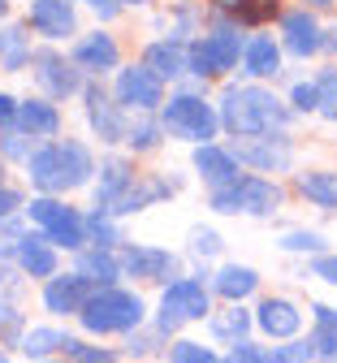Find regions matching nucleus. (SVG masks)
Instances as JSON below:
<instances>
[{
	"label": "nucleus",
	"mask_w": 337,
	"mask_h": 363,
	"mask_svg": "<svg viewBox=\"0 0 337 363\" xmlns=\"http://www.w3.org/2000/svg\"><path fill=\"white\" fill-rule=\"evenodd\" d=\"M195 173L208 182V191H212V186H225V182L238 177V160H233V152L221 147V143H199V147H195Z\"/></svg>",
	"instance_id": "obj_22"
},
{
	"label": "nucleus",
	"mask_w": 337,
	"mask_h": 363,
	"mask_svg": "<svg viewBox=\"0 0 337 363\" xmlns=\"http://www.w3.org/2000/svg\"><path fill=\"white\" fill-rule=\"evenodd\" d=\"M160 113H126V143L134 152H156L160 147Z\"/></svg>",
	"instance_id": "obj_30"
},
{
	"label": "nucleus",
	"mask_w": 337,
	"mask_h": 363,
	"mask_svg": "<svg viewBox=\"0 0 337 363\" xmlns=\"http://www.w3.org/2000/svg\"><path fill=\"white\" fill-rule=\"evenodd\" d=\"M212 290H216L221 298H229V303H243L247 294L260 290V272H255L251 264H225L216 277H212Z\"/></svg>",
	"instance_id": "obj_27"
},
{
	"label": "nucleus",
	"mask_w": 337,
	"mask_h": 363,
	"mask_svg": "<svg viewBox=\"0 0 337 363\" xmlns=\"http://www.w3.org/2000/svg\"><path fill=\"white\" fill-rule=\"evenodd\" d=\"M165 195H173V186L165 177H152V173H138L134 182H130V191L109 208V216H130V212H143V208H152V203H160Z\"/></svg>",
	"instance_id": "obj_20"
},
{
	"label": "nucleus",
	"mask_w": 337,
	"mask_h": 363,
	"mask_svg": "<svg viewBox=\"0 0 337 363\" xmlns=\"http://www.w3.org/2000/svg\"><path fill=\"white\" fill-rule=\"evenodd\" d=\"M281 186L268 177H243L238 173L225 186H212L208 191V208L221 212V216H272L281 208Z\"/></svg>",
	"instance_id": "obj_3"
},
{
	"label": "nucleus",
	"mask_w": 337,
	"mask_h": 363,
	"mask_svg": "<svg viewBox=\"0 0 337 363\" xmlns=\"http://www.w3.org/2000/svg\"><path fill=\"white\" fill-rule=\"evenodd\" d=\"M31 65H35V82L43 86L48 100H70L82 91V69L74 61H65L61 52H53V48L31 52Z\"/></svg>",
	"instance_id": "obj_9"
},
{
	"label": "nucleus",
	"mask_w": 337,
	"mask_h": 363,
	"mask_svg": "<svg viewBox=\"0 0 337 363\" xmlns=\"http://www.w3.org/2000/svg\"><path fill=\"white\" fill-rule=\"evenodd\" d=\"M294 186L320 212H337V169H307V173L294 177Z\"/></svg>",
	"instance_id": "obj_24"
},
{
	"label": "nucleus",
	"mask_w": 337,
	"mask_h": 363,
	"mask_svg": "<svg viewBox=\"0 0 337 363\" xmlns=\"http://www.w3.org/2000/svg\"><path fill=\"white\" fill-rule=\"evenodd\" d=\"M18 130H26L31 139H57L61 134V113L53 100H22L18 104Z\"/></svg>",
	"instance_id": "obj_23"
},
{
	"label": "nucleus",
	"mask_w": 337,
	"mask_h": 363,
	"mask_svg": "<svg viewBox=\"0 0 337 363\" xmlns=\"http://www.w3.org/2000/svg\"><path fill=\"white\" fill-rule=\"evenodd\" d=\"M57 152H61L65 186H70V191H74V186H87L91 173H95V156H91V147H87L82 139H61V143H57Z\"/></svg>",
	"instance_id": "obj_28"
},
{
	"label": "nucleus",
	"mask_w": 337,
	"mask_h": 363,
	"mask_svg": "<svg viewBox=\"0 0 337 363\" xmlns=\"http://www.w3.org/2000/svg\"><path fill=\"white\" fill-rule=\"evenodd\" d=\"M117 5H152V0H117Z\"/></svg>",
	"instance_id": "obj_55"
},
{
	"label": "nucleus",
	"mask_w": 337,
	"mask_h": 363,
	"mask_svg": "<svg viewBox=\"0 0 337 363\" xmlns=\"http://www.w3.org/2000/svg\"><path fill=\"white\" fill-rule=\"evenodd\" d=\"M268 363H316V346L311 337H290L285 346L268 350Z\"/></svg>",
	"instance_id": "obj_35"
},
{
	"label": "nucleus",
	"mask_w": 337,
	"mask_h": 363,
	"mask_svg": "<svg viewBox=\"0 0 337 363\" xmlns=\"http://www.w3.org/2000/svg\"><path fill=\"white\" fill-rule=\"evenodd\" d=\"M22 234H26V230H22V220H18V216H5V220H0V251H9V255H13V247L22 242Z\"/></svg>",
	"instance_id": "obj_46"
},
{
	"label": "nucleus",
	"mask_w": 337,
	"mask_h": 363,
	"mask_svg": "<svg viewBox=\"0 0 337 363\" xmlns=\"http://www.w3.org/2000/svg\"><path fill=\"white\" fill-rule=\"evenodd\" d=\"M143 65H148L160 82L169 78H182V74H190V57H186V43L182 39H160V43H152L148 52H143Z\"/></svg>",
	"instance_id": "obj_21"
},
{
	"label": "nucleus",
	"mask_w": 337,
	"mask_h": 363,
	"mask_svg": "<svg viewBox=\"0 0 337 363\" xmlns=\"http://www.w3.org/2000/svg\"><path fill=\"white\" fill-rule=\"evenodd\" d=\"M160 125L169 139H182V143H212L216 130H221V117L216 108L195 96V91H177V96H169V104H160Z\"/></svg>",
	"instance_id": "obj_4"
},
{
	"label": "nucleus",
	"mask_w": 337,
	"mask_h": 363,
	"mask_svg": "<svg viewBox=\"0 0 337 363\" xmlns=\"http://www.w3.org/2000/svg\"><path fill=\"white\" fill-rule=\"evenodd\" d=\"M82 74L91 78H104L121 65V48H117V39L104 35V30H91V35H78L74 39V57H70Z\"/></svg>",
	"instance_id": "obj_12"
},
{
	"label": "nucleus",
	"mask_w": 337,
	"mask_h": 363,
	"mask_svg": "<svg viewBox=\"0 0 337 363\" xmlns=\"http://www.w3.org/2000/svg\"><path fill=\"white\" fill-rule=\"evenodd\" d=\"M333 363H337V359H333Z\"/></svg>",
	"instance_id": "obj_60"
},
{
	"label": "nucleus",
	"mask_w": 337,
	"mask_h": 363,
	"mask_svg": "<svg viewBox=\"0 0 337 363\" xmlns=\"http://www.w3.org/2000/svg\"><path fill=\"white\" fill-rule=\"evenodd\" d=\"M13 259L26 277H39V281L57 277V247L48 242V234H22V242L13 247Z\"/></svg>",
	"instance_id": "obj_18"
},
{
	"label": "nucleus",
	"mask_w": 337,
	"mask_h": 363,
	"mask_svg": "<svg viewBox=\"0 0 337 363\" xmlns=\"http://www.w3.org/2000/svg\"><path fill=\"white\" fill-rule=\"evenodd\" d=\"M18 272H22V268L0 264V298H9V303H13V298L22 294V277H18Z\"/></svg>",
	"instance_id": "obj_47"
},
{
	"label": "nucleus",
	"mask_w": 337,
	"mask_h": 363,
	"mask_svg": "<svg viewBox=\"0 0 337 363\" xmlns=\"http://www.w3.org/2000/svg\"><path fill=\"white\" fill-rule=\"evenodd\" d=\"M311 277H324L328 286H337V255H316L311 259Z\"/></svg>",
	"instance_id": "obj_50"
},
{
	"label": "nucleus",
	"mask_w": 337,
	"mask_h": 363,
	"mask_svg": "<svg viewBox=\"0 0 337 363\" xmlns=\"http://www.w3.org/2000/svg\"><path fill=\"white\" fill-rule=\"evenodd\" d=\"M0 156H5V160H26L31 156V134L18 130V121L0 125Z\"/></svg>",
	"instance_id": "obj_38"
},
{
	"label": "nucleus",
	"mask_w": 337,
	"mask_h": 363,
	"mask_svg": "<svg viewBox=\"0 0 337 363\" xmlns=\"http://www.w3.org/2000/svg\"><path fill=\"white\" fill-rule=\"evenodd\" d=\"M117 264H121V277H134V281H169L177 272V255L148 242H126Z\"/></svg>",
	"instance_id": "obj_10"
},
{
	"label": "nucleus",
	"mask_w": 337,
	"mask_h": 363,
	"mask_svg": "<svg viewBox=\"0 0 337 363\" xmlns=\"http://www.w3.org/2000/svg\"><path fill=\"white\" fill-rule=\"evenodd\" d=\"M316 91H320V117H328V121H337V69L328 65V69H320V78H316Z\"/></svg>",
	"instance_id": "obj_39"
},
{
	"label": "nucleus",
	"mask_w": 337,
	"mask_h": 363,
	"mask_svg": "<svg viewBox=\"0 0 337 363\" xmlns=\"http://www.w3.org/2000/svg\"><path fill=\"white\" fill-rule=\"evenodd\" d=\"M113 96L126 113H156L165 104V82L148 65H126V69H117Z\"/></svg>",
	"instance_id": "obj_8"
},
{
	"label": "nucleus",
	"mask_w": 337,
	"mask_h": 363,
	"mask_svg": "<svg viewBox=\"0 0 337 363\" xmlns=\"http://www.w3.org/2000/svg\"><path fill=\"white\" fill-rule=\"evenodd\" d=\"M74 363H117V350H104V346H87L82 337H70L65 333V346H61Z\"/></svg>",
	"instance_id": "obj_37"
},
{
	"label": "nucleus",
	"mask_w": 337,
	"mask_h": 363,
	"mask_svg": "<svg viewBox=\"0 0 337 363\" xmlns=\"http://www.w3.org/2000/svg\"><path fill=\"white\" fill-rule=\"evenodd\" d=\"M0 363H9V354H5V350H0Z\"/></svg>",
	"instance_id": "obj_58"
},
{
	"label": "nucleus",
	"mask_w": 337,
	"mask_h": 363,
	"mask_svg": "<svg viewBox=\"0 0 337 363\" xmlns=\"http://www.w3.org/2000/svg\"><path fill=\"white\" fill-rule=\"evenodd\" d=\"M255 325H260V333H268V337H277V342H290V337H299V329H303V311H299L290 298H264V303L255 307Z\"/></svg>",
	"instance_id": "obj_15"
},
{
	"label": "nucleus",
	"mask_w": 337,
	"mask_h": 363,
	"mask_svg": "<svg viewBox=\"0 0 337 363\" xmlns=\"http://www.w3.org/2000/svg\"><path fill=\"white\" fill-rule=\"evenodd\" d=\"M243 69L251 78H277L281 74V48L272 43V35H251L243 43Z\"/></svg>",
	"instance_id": "obj_25"
},
{
	"label": "nucleus",
	"mask_w": 337,
	"mask_h": 363,
	"mask_svg": "<svg viewBox=\"0 0 337 363\" xmlns=\"http://www.w3.org/2000/svg\"><path fill=\"white\" fill-rule=\"evenodd\" d=\"M26 177H31V186L39 195H65V173H61V152L57 143H48V147H35L26 156Z\"/></svg>",
	"instance_id": "obj_16"
},
{
	"label": "nucleus",
	"mask_w": 337,
	"mask_h": 363,
	"mask_svg": "<svg viewBox=\"0 0 337 363\" xmlns=\"http://www.w3.org/2000/svg\"><path fill=\"white\" fill-rule=\"evenodd\" d=\"M26 203H22V191H13V186H5V182H0V220L5 216H18Z\"/></svg>",
	"instance_id": "obj_49"
},
{
	"label": "nucleus",
	"mask_w": 337,
	"mask_h": 363,
	"mask_svg": "<svg viewBox=\"0 0 337 363\" xmlns=\"http://www.w3.org/2000/svg\"><path fill=\"white\" fill-rule=\"evenodd\" d=\"M82 96H87V121H91V130H95V139L109 143V147L126 143V108H121L117 100L104 96L100 82L82 86Z\"/></svg>",
	"instance_id": "obj_11"
},
{
	"label": "nucleus",
	"mask_w": 337,
	"mask_h": 363,
	"mask_svg": "<svg viewBox=\"0 0 337 363\" xmlns=\"http://www.w3.org/2000/svg\"><path fill=\"white\" fill-rule=\"evenodd\" d=\"M61 346H65V333L61 329H26L22 342H18V350L26 359H48V354L61 350Z\"/></svg>",
	"instance_id": "obj_34"
},
{
	"label": "nucleus",
	"mask_w": 337,
	"mask_h": 363,
	"mask_svg": "<svg viewBox=\"0 0 337 363\" xmlns=\"http://www.w3.org/2000/svg\"><path fill=\"white\" fill-rule=\"evenodd\" d=\"M221 363H268V350L255 346V342H233L229 354H225Z\"/></svg>",
	"instance_id": "obj_44"
},
{
	"label": "nucleus",
	"mask_w": 337,
	"mask_h": 363,
	"mask_svg": "<svg viewBox=\"0 0 337 363\" xmlns=\"http://www.w3.org/2000/svg\"><path fill=\"white\" fill-rule=\"evenodd\" d=\"M281 35H285V48L294 57H316L324 48V35H320V22L307 13V9H294L281 18Z\"/></svg>",
	"instance_id": "obj_19"
},
{
	"label": "nucleus",
	"mask_w": 337,
	"mask_h": 363,
	"mask_svg": "<svg viewBox=\"0 0 337 363\" xmlns=\"http://www.w3.org/2000/svg\"><path fill=\"white\" fill-rule=\"evenodd\" d=\"M31 26H35V35L53 39V43L78 35V18H74L70 0H31Z\"/></svg>",
	"instance_id": "obj_14"
},
{
	"label": "nucleus",
	"mask_w": 337,
	"mask_h": 363,
	"mask_svg": "<svg viewBox=\"0 0 337 363\" xmlns=\"http://www.w3.org/2000/svg\"><path fill=\"white\" fill-rule=\"evenodd\" d=\"M35 363H48V359H35Z\"/></svg>",
	"instance_id": "obj_59"
},
{
	"label": "nucleus",
	"mask_w": 337,
	"mask_h": 363,
	"mask_svg": "<svg viewBox=\"0 0 337 363\" xmlns=\"http://www.w3.org/2000/svg\"><path fill=\"white\" fill-rule=\"evenodd\" d=\"M216 117H221V125L233 134V139H251V134L285 130V125L294 121V108H285L272 91L247 82V86H225Z\"/></svg>",
	"instance_id": "obj_1"
},
{
	"label": "nucleus",
	"mask_w": 337,
	"mask_h": 363,
	"mask_svg": "<svg viewBox=\"0 0 337 363\" xmlns=\"http://www.w3.org/2000/svg\"><path fill=\"white\" fill-rule=\"evenodd\" d=\"M281 251H307V255H324V238L320 234H311V230H290V234H285L281 242H277Z\"/></svg>",
	"instance_id": "obj_41"
},
{
	"label": "nucleus",
	"mask_w": 337,
	"mask_h": 363,
	"mask_svg": "<svg viewBox=\"0 0 337 363\" xmlns=\"http://www.w3.org/2000/svg\"><path fill=\"white\" fill-rule=\"evenodd\" d=\"M290 104H294V113H316V108H320L316 82H294V86H290Z\"/></svg>",
	"instance_id": "obj_43"
},
{
	"label": "nucleus",
	"mask_w": 337,
	"mask_h": 363,
	"mask_svg": "<svg viewBox=\"0 0 337 363\" xmlns=\"http://www.w3.org/2000/svg\"><path fill=\"white\" fill-rule=\"evenodd\" d=\"M307 5H316V9H324V5H333V0H307Z\"/></svg>",
	"instance_id": "obj_56"
},
{
	"label": "nucleus",
	"mask_w": 337,
	"mask_h": 363,
	"mask_svg": "<svg viewBox=\"0 0 337 363\" xmlns=\"http://www.w3.org/2000/svg\"><path fill=\"white\" fill-rule=\"evenodd\" d=\"M311 311H316V325H320V329H328V333H337V311H333V307H324V303H316Z\"/></svg>",
	"instance_id": "obj_51"
},
{
	"label": "nucleus",
	"mask_w": 337,
	"mask_h": 363,
	"mask_svg": "<svg viewBox=\"0 0 337 363\" xmlns=\"http://www.w3.org/2000/svg\"><path fill=\"white\" fill-rule=\"evenodd\" d=\"M87 242H91V247H100V251L121 247L126 238H121L117 216H109V212H91V216H87Z\"/></svg>",
	"instance_id": "obj_33"
},
{
	"label": "nucleus",
	"mask_w": 337,
	"mask_h": 363,
	"mask_svg": "<svg viewBox=\"0 0 337 363\" xmlns=\"http://www.w3.org/2000/svg\"><path fill=\"white\" fill-rule=\"evenodd\" d=\"M22 333H26V315L18 311V303L0 298V342H5V346H18Z\"/></svg>",
	"instance_id": "obj_36"
},
{
	"label": "nucleus",
	"mask_w": 337,
	"mask_h": 363,
	"mask_svg": "<svg viewBox=\"0 0 337 363\" xmlns=\"http://www.w3.org/2000/svg\"><path fill=\"white\" fill-rule=\"evenodd\" d=\"M204 315H212V294H208V286H204L199 277H177V281H169L165 294H160L156 329L169 337V333H177L182 325L204 320Z\"/></svg>",
	"instance_id": "obj_6"
},
{
	"label": "nucleus",
	"mask_w": 337,
	"mask_h": 363,
	"mask_svg": "<svg viewBox=\"0 0 337 363\" xmlns=\"http://www.w3.org/2000/svg\"><path fill=\"white\" fill-rule=\"evenodd\" d=\"M169 363H221L216 354H212V346H204V342H173V350H169Z\"/></svg>",
	"instance_id": "obj_40"
},
{
	"label": "nucleus",
	"mask_w": 337,
	"mask_h": 363,
	"mask_svg": "<svg viewBox=\"0 0 337 363\" xmlns=\"http://www.w3.org/2000/svg\"><path fill=\"white\" fill-rule=\"evenodd\" d=\"M251 325H255V315L233 303L229 311H216V315H212V337H216V342H247Z\"/></svg>",
	"instance_id": "obj_32"
},
{
	"label": "nucleus",
	"mask_w": 337,
	"mask_h": 363,
	"mask_svg": "<svg viewBox=\"0 0 337 363\" xmlns=\"http://www.w3.org/2000/svg\"><path fill=\"white\" fill-rule=\"evenodd\" d=\"M0 65H5V74H18L22 65H31V35H26V26H5L0 30Z\"/></svg>",
	"instance_id": "obj_31"
},
{
	"label": "nucleus",
	"mask_w": 337,
	"mask_h": 363,
	"mask_svg": "<svg viewBox=\"0 0 337 363\" xmlns=\"http://www.w3.org/2000/svg\"><path fill=\"white\" fill-rule=\"evenodd\" d=\"M13 121H18V100L0 91V125H13Z\"/></svg>",
	"instance_id": "obj_52"
},
{
	"label": "nucleus",
	"mask_w": 337,
	"mask_h": 363,
	"mask_svg": "<svg viewBox=\"0 0 337 363\" xmlns=\"http://www.w3.org/2000/svg\"><path fill=\"white\" fill-rule=\"evenodd\" d=\"M9 13V0H0V18H5Z\"/></svg>",
	"instance_id": "obj_57"
},
{
	"label": "nucleus",
	"mask_w": 337,
	"mask_h": 363,
	"mask_svg": "<svg viewBox=\"0 0 337 363\" xmlns=\"http://www.w3.org/2000/svg\"><path fill=\"white\" fill-rule=\"evenodd\" d=\"M43 234H48V242H53V247L82 251V247H87V216H82L78 208H70V203H65L57 220H48V225H43Z\"/></svg>",
	"instance_id": "obj_26"
},
{
	"label": "nucleus",
	"mask_w": 337,
	"mask_h": 363,
	"mask_svg": "<svg viewBox=\"0 0 337 363\" xmlns=\"http://www.w3.org/2000/svg\"><path fill=\"white\" fill-rule=\"evenodd\" d=\"M74 272H82L87 281H95V286H113L117 277H121V264H117V255L113 251H100V247H82L78 251V268Z\"/></svg>",
	"instance_id": "obj_29"
},
{
	"label": "nucleus",
	"mask_w": 337,
	"mask_h": 363,
	"mask_svg": "<svg viewBox=\"0 0 337 363\" xmlns=\"http://www.w3.org/2000/svg\"><path fill=\"white\" fill-rule=\"evenodd\" d=\"M160 337H165L160 329H156V333H138V329H134V333H130V342H126V354H156Z\"/></svg>",
	"instance_id": "obj_45"
},
{
	"label": "nucleus",
	"mask_w": 337,
	"mask_h": 363,
	"mask_svg": "<svg viewBox=\"0 0 337 363\" xmlns=\"http://www.w3.org/2000/svg\"><path fill=\"white\" fill-rule=\"evenodd\" d=\"M233 160L238 164H251L255 173H285L294 164V143L285 139V130L272 134H251V139H233Z\"/></svg>",
	"instance_id": "obj_7"
},
{
	"label": "nucleus",
	"mask_w": 337,
	"mask_h": 363,
	"mask_svg": "<svg viewBox=\"0 0 337 363\" xmlns=\"http://www.w3.org/2000/svg\"><path fill=\"white\" fill-rule=\"evenodd\" d=\"M95 290H100V286L87 281L82 272H65V277L57 272V277H48V281H43V307L53 311V315H78Z\"/></svg>",
	"instance_id": "obj_13"
},
{
	"label": "nucleus",
	"mask_w": 337,
	"mask_h": 363,
	"mask_svg": "<svg viewBox=\"0 0 337 363\" xmlns=\"http://www.w3.org/2000/svg\"><path fill=\"white\" fill-rule=\"evenodd\" d=\"M82 5H91V9H95V13H100V18H113V13L121 9V5H117V0H82Z\"/></svg>",
	"instance_id": "obj_53"
},
{
	"label": "nucleus",
	"mask_w": 337,
	"mask_h": 363,
	"mask_svg": "<svg viewBox=\"0 0 337 363\" xmlns=\"http://www.w3.org/2000/svg\"><path fill=\"white\" fill-rule=\"evenodd\" d=\"M95 173H100V186H95V212H109V208L130 191V182L138 177L126 156H104Z\"/></svg>",
	"instance_id": "obj_17"
},
{
	"label": "nucleus",
	"mask_w": 337,
	"mask_h": 363,
	"mask_svg": "<svg viewBox=\"0 0 337 363\" xmlns=\"http://www.w3.org/2000/svg\"><path fill=\"white\" fill-rule=\"evenodd\" d=\"M324 48H328V52H337V26H333V30L324 35Z\"/></svg>",
	"instance_id": "obj_54"
},
{
	"label": "nucleus",
	"mask_w": 337,
	"mask_h": 363,
	"mask_svg": "<svg viewBox=\"0 0 337 363\" xmlns=\"http://www.w3.org/2000/svg\"><path fill=\"white\" fill-rule=\"evenodd\" d=\"M143 298L134 290H121V286H100L87 307L78 311V320L87 333H134L143 325Z\"/></svg>",
	"instance_id": "obj_2"
},
{
	"label": "nucleus",
	"mask_w": 337,
	"mask_h": 363,
	"mask_svg": "<svg viewBox=\"0 0 337 363\" xmlns=\"http://www.w3.org/2000/svg\"><path fill=\"white\" fill-rule=\"evenodd\" d=\"M190 238V251H195V255H204V259H212V255H221V234L216 230H208V225H195V230H190L186 234Z\"/></svg>",
	"instance_id": "obj_42"
},
{
	"label": "nucleus",
	"mask_w": 337,
	"mask_h": 363,
	"mask_svg": "<svg viewBox=\"0 0 337 363\" xmlns=\"http://www.w3.org/2000/svg\"><path fill=\"white\" fill-rule=\"evenodd\" d=\"M311 346H316V359H337V333H328V329H320V325H316V333H311Z\"/></svg>",
	"instance_id": "obj_48"
},
{
	"label": "nucleus",
	"mask_w": 337,
	"mask_h": 363,
	"mask_svg": "<svg viewBox=\"0 0 337 363\" xmlns=\"http://www.w3.org/2000/svg\"><path fill=\"white\" fill-rule=\"evenodd\" d=\"M243 35H238V26L221 22L212 26L208 35L199 39H190L186 43V57H190V74L195 78H221L229 69H238V61H243Z\"/></svg>",
	"instance_id": "obj_5"
}]
</instances>
